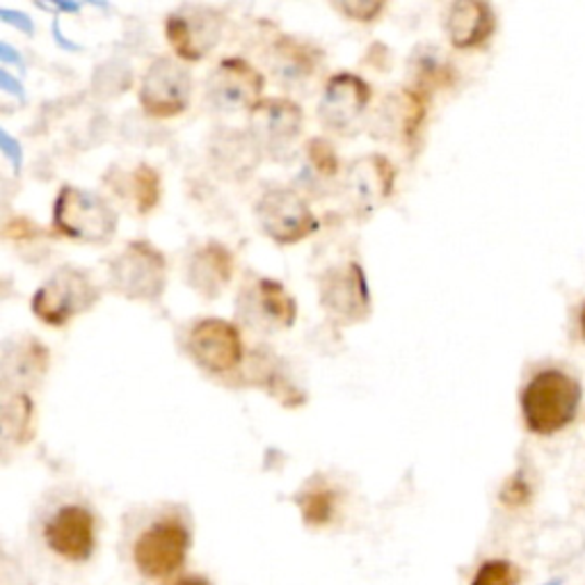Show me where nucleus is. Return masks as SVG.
I'll return each mask as SVG.
<instances>
[{"mask_svg": "<svg viewBox=\"0 0 585 585\" xmlns=\"http://www.w3.org/2000/svg\"><path fill=\"white\" fill-rule=\"evenodd\" d=\"M581 400V387L562 371L537 373L522 394V412L528 431L553 435L570 425Z\"/></svg>", "mask_w": 585, "mask_h": 585, "instance_id": "obj_1", "label": "nucleus"}, {"mask_svg": "<svg viewBox=\"0 0 585 585\" xmlns=\"http://www.w3.org/2000/svg\"><path fill=\"white\" fill-rule=\"evenodd\" d=\"M53 222L70 238L105 242L117 229V213L99 195L66 186L58 195Z\"/></svg>", "mask_w": 585, "mask_h": 585, "instance_id": "obj_2", "label": "nucleus"}, {"mask_svg": "<svg viewBox=\"0 0 585 585\" xmlns=\"http://www.w3.org/2000/svg\"><path fill=\"white\" fill-rule=\"evenodd\" d=\"M99 292L85 273L76 267H60L33 298V311L47 325L62 327L78 313L95 307Z\"/></svg>", "mask_w": 585, "mask_h": 585, "instance_id": "obj_3", "label": "nucleus"}, {"mask_svg": "<svg viewBox=\"0 0 585 585\" xmlns=\"http://www.w3.org/2000/svg\"><path fill=\"white\" fill-rule=\"evenodd\" d=\"M188 549H190L188 528L178 520H174V516H170V520L155 522L140 533L138 543L133 547V560L142 576L159 581L182 570Z\"/></svg>", "mask_w": 585, "mask_h": 585, "instance_id": "obj_4", "label": "nucleus"}, {"mask_svg": "<svg viewBox=\"0 0 585 585\" xmlns=\"http://www.w3.org/2000/svg\"><path fill=\"white\" fill-rule=\"evenodd\" d=\"M112 288L130 300H155L167 282V265L149 242L135 240L110 265Z\"/></svg>", "mask_w": 585, "mask_h": 585, "instance_id": "obj_5", "label": "nucleus"}, {"mask_svg": "<svg viewBox=\"0 0 585 585\" xmlns=\"http://www.w3.org/2000/svg\"><path fill=\"white\" fill-rule=\"evenodd\" d=\"M192 78L184 64L172 58H159L142 78L140 103L151 117H174L190 103Z\"/></svg>", "mask_w": 585, "mask_h": 585, "instance_id": "obj_6", "label": "nucleus"}, {"mask_svg": "<svg viewBox=\"0 0 585 585\" xmlns=\"http://www.w3.org/2000/svg\"><path fill=\"white\" fill-rule=\"evenodd\" d=\"M257 215L263 232L282 242H298L319 229V220L307 207V201L292 190H270L261 197Z\"/></svg>", "mask_w": 585, "mask_h": 585, "instance_id": "obj_7", "label": "nucleus"}, {"mask_svg": "<svg viewBox=\"0 0 585 585\" xmlns=\"http://www.w3.org/2000/svg\"><path fill=\"white\" fill-rule=\"evenodd\" d=\"M321 302L344 325L364 321L371 311V296L364 270L357 263L334 267L321 282Z\"/></svg>", "mask_w": 585, "mask_h": 585, "instance_id": "obj_8", "label": "nucleus"}, {"mask_svg": "<svg viewBox=\"0 0 585 585\" xmlns=\"http://www.w3.org/2000/svg\"><path fill=\"white\" fill-rule=\"evenodd\" d=\"M188 350L201 369L227 373L242 362V336L227 321L207 319L192 327Z\"/></svg>", "mask_w": 585, "mask_h": 585, "instance_id": "obj_9", "label": "nucleus"}, {"mask_svg": "<svg viewBox=\"0 0 585 585\" xmlns=\"http://www.w3.org/2000/svg\"><path fill=\"white\" fill-rule=\"evenodd\" d=\"M167 39L178 58L188 62L204 58L222 33V16L211 8H182L167 18Z\"/></svg>", "mask_w": 585, "mask_h": 585, "instance_id": "obj_10", "label": "nucleus"}, {"mask_svg": "<svg viewBox=\"0 0 585 585\" xmlns=\"http://www.w3.org/2000/svg\"><path fill=\"white\" fill-rule=\"evenodd\" d=\"M43 537L53 553L70 562H85L97 547L95 514L83 506L60 508L43 528Z\"/></svg>", "mask_w": 585, "mask_h": 585, "instance_id": "obj_11", "label": "nucleus"}, {"mask_svg": "<svg viewBox=\"0 0 585 585\" xmlns=\"http://www.w3.org/2000/svg\"><path fill=\"white\" fill-rule=\"evenodd\" d=\"M257 147H265L275 159H284L302 133V110L288 99H265L252 108Z\"/></svg>", "mask_w": 585, "mask_h": 585, "instance_id": "obj_12", "label": "nucleus"}, {"mask_svg": "<svg viewBox=\"0 0 585 585\" xmlns=\"http://www.w3.org/2000/svg\"><path fill=\"white\" fill-rule=\"evenodd\" d=\"M261 92L263 76L250 62L240 58L222 60L209 80V99L222 112L254 108Z\"/></svg>", "mask_w": 585, "mask_h": 585, "instance_id": "obj_13", "label": "nucleus"}, {"mask_svg": "<svg viewBox=\"0 0 585 585\" xmlns=\"http://www.w3.org/2000/svg\"><path fill=\"white\" fill-rule=\"evenodd\" d=\"M238 309L247 325L261 327L263 332L286 329L298 319L296 300L273 279H259L250 290H245Z\"/></svg>", "mask_w": 585, "mask_h": 585, "instance_id": "obj_14", "label": "nucleus"}, {"mask_svg": "<svg viewBox=\"0 0 585 585\" xmlns=\"http://www.w3.org/2000/svg\"><path fill=\"white\" fill-rule=\"evenodd\" d=\"M371 101V87L354 74H336L325 85V95L321 101V120L334 130L350 128Z\"/></svg>", "mask_w": 585, "mask_h": 585, "instance_id": "obj_15", "label": "nucleus"}, {"mask_svg": "<svg viewBox=\"0 0 585 585\" xmlns=\"http://www.w3.org/2000/svg\"><path fill=\"white\" fill-rule=\"evenodd\" d=\"M348 190L362 213L373 211L394 190V167L385 155H369L357 161L348 176Z\"/></svg>", "mask_w": 585, "mask_h": 585, "instance_id": "obj_16", "label": "nucleus"}, {"mask_svg": "<svg viewBox=\"0 0 585 585\" xmlns=\"http://www.w3.org/2000/svg\"><path fill=\"white\" fill-rule=\"evenodd\" d=\"M234 275V259L227 247L209 242L192 257L188 265V284L201 296L217 298Z\"/></svg>", "mask_w": 585, "mask_h": 585, "instance_id": "obj_17", "label": "nucleus"}, {"mask_svg": "<svg viewBox=\"0 0 585 585\" xmlns=\"http://www.w3.org/2000/svg\"><path fill=\"white\" fill-rule=\"evenodd\" d=\"M446 30L456 49L481 47L494 30V14L485 3H456L448 14Z\"/></svg>", "mask_w": 585, "mask_h": 585, "instance_id": "obj_18", "label": "nucleus"}, {"mask_svg": "<svg viewBox=\"0 0 585 585\" xmlns=\"http://www.w3.org/2000/svg\"><path fill=\"white\" fill-rule=\"evenodd\" d=\"M275 66L279 70V76L288 83H298L313 74L316 64H313V55L302 43L292 39H282L275 49Z\"/></svg>", "mask_w": 585, "mask_h": 585, "instance_id": "obj_19", "label": "nucleus"}, {"mask_svg": "<svg viewBox=\"0 0 585 585\" xmlns=\"http://www.w3.org/2000/svg\"><path fill=\"white\" fill-rule=\"evenodd\" d=\"M336 491L327 489V487H313L311 491L302 494L300 499V510L304 522L309 526H325L334 520L336 512Z\"/></svg>", "mask_w": 585, "mask_h": 585, "instance_id": "obj_20", "label": "nucleus"}, {"mask_svg": "<svg viewBox=\"0 0 585 585\" xmlns=\"http://www.w3.org/2000/svg\"><path fill=\"white\" fill-rule=\"evenodd\" d=\"M133 182V197H135V207L142 215L151 213L159 204L161 199V176L155 174L153 167L140 165L130 176Z\"/></svg>", "mask_w": 585, "mask_h": 585, "instance_id": "obj_21", "label": "nucleus"}, {"mask_svg": "<svg viewBox=\"0 0 585 585\" xmlns=\"http://www.w3.org/2000/svg\"><path fill=\"white\" fill-rule=\"evenodd\" d=\"M520 583V570L508 560H487L478 568L471 585H516Z\"/></svg>", "mask_w": 585, "mask_h": 585, "instance_id": "obj_22", "label": "nucleus"}, {"mask_svg": "<svg viewBox=\"0 0 585 585\" xmlns=\"http://www.w3.org/2000/svg\"><path fill=\"white\" fill-rule=\"evenodd\" d=\"M307 155H309L311 165L316 167L321 174L334 176L336 172H339V159H336V153L327 140H323V138L311 140L307 145Z\"/></svg>", "mask_w": 585, "mask_h": 585, "instance_id": "obj_23", "label": "nucleus"}, {"mask_svg": "<svg viewBox=\"0 0 585 585\" xmlns=\"http://www.w3.org/2000/svg\"><path fill=\"white\" fill-rule=\"evenodd\" d=\"M528 499H531V489H528V485L524 483V478H520V476L512 478V481L506 485V489L501 491V501H503L506 506H510V508L526 506Z\"/></svg>", "mask_w": 585, "mask_h": 585, "instance_id": "obj_24", "label": "nucleus"}, {"mask_svg": "<svg viewBox=\"0 0 585 585\" xmlns=\"http://www.w3.org/2000/svg\"><path fill=\"white\" fill-rule=\"evenodd\" d=\"M339 10L357 21H373L382 10H385V3H344L339 5Z\"/></svg>", "mask_w": 585, "mask_h": 585, "instance_id": "obj_25", "label": "nucleus"}, {"mask_svg": "<svg viewBox=\"0 0 585 585\" xmlns=\"http://www.w3.org/2000/svg\"><path fill=\"white\" fill-rule=\"evenodd\" d=\"M39 234V229L35 227V224H30L26 217H16L8 224V229H5V236L8 238H18V240H24V238H30Z\"/></svg>", "mask_w": 585, "mask_h": 585, "instance_id": "obj_26", "label": "nucleus"}, {"mask_svg": "<svg viewBox=\"0 0 585 585\" xmlns=\"http://www.w3.org/2000/svg\"><path fill=\"white\" fill-rule=\"evenodd\" d=\"M174 585H211L204 576H184L178 578Z\"/></svg>", "mask_w": 585, "mask_h": 585, "instance_id": "obj_27", "label": "nucleus"}, {"mask_svg": "<svg viewBox=\"0 0 585 585\" xmlns=\"http://www.w3.org/2000/svg\"><path fill=\"white\" fill-rule=\"evenodd\" d=\"M581 332H583V336H585V307H583V311H581Z\"/></svg>", "mask_w": 585, "mask_h": 585, "instance_id": "obj_28", "label": "nucleus"}]
</instances>
